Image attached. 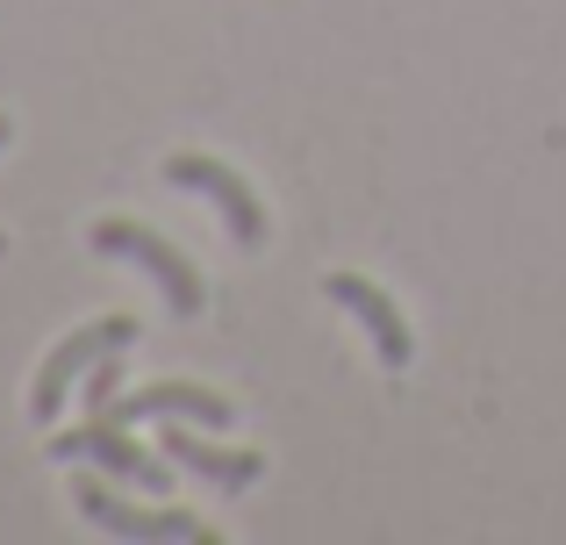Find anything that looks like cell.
<instances>
[{"label": "cell", "mask_w": 566, "mask_h": 545, "mask_svg": "<svg viewBox=\"0 0 566 545\" xmlns=\"http://www.w3.org/2000/svg\"><path fill=\"white\" fill-rule=\"evenodd\" d=\"M0 144H8V115H0Z\"/></svg>", "instance_id": "30bf717a"}, {"label": "cell", "mask_w": 566, "mask_h": 545, "mask_svg": "<svg viewBox=\"0 0 566 545\" xmlns=\"http://www.w3.org/2000/svg\"><path fill=\"white\" fill-rule=\"evenodd\" d=\"M158 452H172V460H180L187 474H201L208 489H222V495L251 489V481L265 474V452H230V446H208L201 431H187V417H166V438H158Z\"/></svg>", "instance_id": "52a82bcc"}, {"label": "cell", "mask_w": 566, "mask_h": 545, "mask_svg": "<svg viewBox=\"0 0 566 545\" xmlns=\"http://www.w3.org/2000/svg\"><path fill=\"white\" fill-rule=\"evenodd\" d=\"M86 244H94L101 259H129V266H144L158 287H166L172 316H193V308H201V273H193L166 238H151L144 223H123V216H115V223H94V230H86Z\"/></svg>", "instance_id": "277c9868"}, {"label": "cell", "mask_w": 566, "mask_h": 545, "mask_svg": "<svg viewBox=\"0 0 566 545\" xmlns=\"http://www.w3.org/2000/svg\"><path fill=\"white\" fill-rule=\"evenodd\" d=\"M51 460H94L101 474H115L137 495H166L172 489V467L158 460V452H144L137 438H129V423H115V417H86V423H72V431H57Z\"/></svg>", "instance_id": "6da1fadb"}, {"label": "cell", "mask_w": 566, "mask_h": 545, "mask_svg": "<svg viewBox=\"0 0 566 545\" xmlns=\"http://www.w3.org/2000/svg\"><path fill=\"white\" fill-rule=\"evenodd\" d=\"M129 337H137V316H101V323H86L80 337H65V345H57L51 359L36 366L29 417H36V423H57V402H65V395L80 388L86 374H94V359H108V352H129Z\"/></svg>", "instance_id": "3957f363"}, {"label": "cell", "mask_w": 566, "mask_h": 545, "mask_svg": "<svg viewBox=\"0 0 566 545\" xmlns=\"http://www.w3.org/2000/svg\"><path fill=\"white\" fill-rule=\"evenodd\" d=\"M72 510H80L94 532H108V538H144V545L187 538V545H216V532L193 524L187 510H137V503H123L101 474H72Z\"/></svg>", "instance_id": "7a4b0ae2"}, {"label": "cell", "mask_w": 566, "mask_h": 545, "mask_svg": "<svg viewBox=\"0 0 566 545\" xmlns=\"http://www.w3.org/2000/svg\"><path fill=\"white\" fill-rule=\"evenodd\" d=\"M115 374H123V352L94 359V374H86V417H101V409L115 402Z\"/></svg>", "instance_id": "9c48e42d"}, {"label": "cell", "mask_w": 566, "mask_h": 545, "mask_svg": "<svg viewBox=\"0 0 566 545\" xmlns=\"http://www.w3.org/2000/svg\"><path fill=\"white\" fill-rule=\"evenodd\" d=\"M166 180H172V187H193V195L216 201L237 244H265V209H259V195H251V187L237 180L230 166H216V158H201V151H180V158H166Z\"/></svg>", "instance_id": "5b68a950"}, {"label": "cell", "mask_w": 566, "mask_h": 545, "mask_svg": "<svg viewBox=\"0 0 566 545\" xmlns=\"http://www.w3.org/2000/svg\"><path fill=\"white\" fill-rule=\"evenodd\" d=\"M323 294H331V302L345 308V316H359V331L374 337L380 366H409L416 337H409V323H401V308L387 302V294L374 287V280H359V273H331V280H323Z\"/></svg>", "instance_id": "8992f818"}, {"label": "cell", "mask_w": 566, "mask_h": 545, "mask_svg": "<svg viewBox=\"0 0 566 545\" xmlns=\"http://www.w3.org/2000/svg\"><path fill=\"white\" fill-rule=\"evenodd\" d=\"M101 417H115V423H144V417H187V423H230V395H208V388H193V380H158V388H144V395H115Z\"/></svg>", "instance_id": "ba28073f"}]
</instances>
